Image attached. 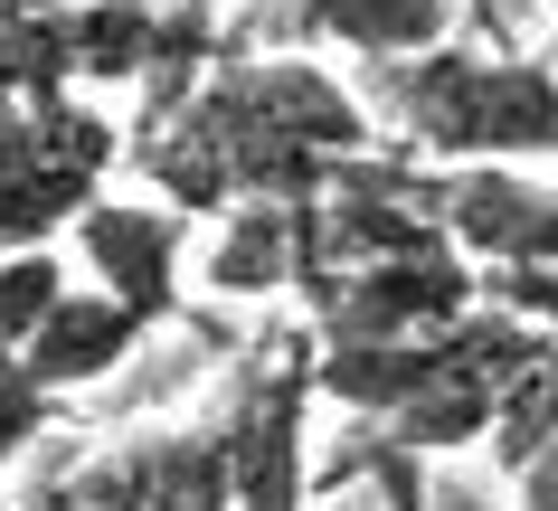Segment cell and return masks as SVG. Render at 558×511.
Wrapping results in <instances>:
<instances>
[{
  "mask_svg": "<svg viewBox=\"0 0 558 511\" xmlns=\"http://www.w3.org/2000/svg\"><path fill=\"white\" fill-rule=\"evenodd\" d=\"M369 95L388 105V133L416 161H558V66L521 48H464L445 38L426 58H379Z\"/></svg>",
  "mask_w": 558,
  "mask_h": 511,
  "instance_id": "6da1fadb",
  "label": "cell"
},
{
  "mask_svg": "<svg viewBox=\"0 0 558 511\" xmlns=\"http://www.w3.org/2000/svg\"><path fill=\"white\" fill-rule=\"evenodd\" d=\"M483 303V266L454 238H426L408 256H369V266L331 275L313 294V331L323 341H408V331H445Z\"/></svg>",
  "mask_w": 558,
  "mask_h": 511,
  "instance_id": "7a4b0ae2",
  "label": "cell"
},
{
  "mask_svg": "<svg viewBox=\"0 0 558 511\" xmlns=\"http://www.w3.org/2000/svg\"><path fill=\"white\" fill-rule=\"evenodd\" d=\"M76 266L86 284H105L114 303H133L151 331L180 323V266H190V218L180 209H143V199H95L76 218Z\"/></svg>",
  "mask_w": 558,
  "mask_h": 511,
  "instance_id": "3957f363",
  "label": "cell"
},
{
  "mask_svg": "<svg viewBox=\"0 0 558 511\" xmlns=\"http://www.w3.org/2000/svg\"><path fill=\"white\" fill-rule=\"evenodd\" d=\"M445 238L473 266H539L558 256V181H539V161H464L445 181Z\"/></svg>",
  "mask_w": 558,
  "mask_h": 511,
  "instance_id": "277c9868",
  "label": "cell"
},
{
  "mask_svg": "<svg viewBox=\"0 0 558 511\" xmlns=\"http://www.w3.org/2000/svg\"><path fill=\"white\" fill-rule=\"evenodd\" d=\"M143 331H151V323L133 313V303H114L105 284H66V294L48 303V323H38V341L20 351V361H29L38 379L66 398V389H95V379H114V369L143 351Z\"/></svg>",
  "mask_w": 558,
  "mask_h": 511,
  "instance_id": "5b68a950",
  "label": "cell"
},
{
  "mask_svg": "<svg viewBox=\"0 0 558 511\" xmlns=\"http://www.w3.org/2000/svg\"><path fill=\"white\" fill-rule=\"evenodd\" d=\"M208 294L265 303V294H294L303 284V199H236L218 218V246L199 256Z\"/></svg>",
  "mask_w": 558,
  "mask_h": 511,
  "instance_id": "8992f818",
  "label": "cell"
},
{
  "mask_svg": "<svg viewBox=\"0 0 558 511\" xmlns=\"http://www.w3.org/2000/svg\"><path fill=\"white\" fill-rule=\"evenodd\" d=\"M464 0H294V38H341L351 58H426L454 38Z\"/></svg>",
  "mask_w": 558,
  "mask_h": 511,
  "instance_id": "52a82bcc",
  "label": "cell"
},
{
  "mask_svg": "<svg viewBox=\"0 0 558 511\" xmlns=\"http://www.w3.org/2000/svg\"><path fill=\"white\" fill-rule=\"evenodd\" d=\"M558 446V331L530 351L511 379H501V407H493V436H483V454L501 464V483H521L539 454Z\"/></svg>",
  "mask_w": 558,
  "mask_h": 511,
  "instance_id": "ba28073f",
  "label": "cell"
},
{
  "mask_svg": "<svg viewBox=\"0 0 558 511\" xmlns=\"http://www.w3.org/2000/svg\"><path fill=\"white\" fill-rule=\"evenodd\" d=\"M66 284H76L66 256H48V246H0V351H29L38 323H48V303Z\"/></svg>",
  "mask_w": 558,
  "mask_h": 511,
  "instance_id": "9c48e42d",
  "label": "cell"
},
{
  "mask_svg": "<svg viewBox=\"0 0 558 511\" xmlns=\"http://www.w3.org/2000/svg\"><path fill=\"white\" fill-rule=\"evenodd\" d=\"M58 417H66L58 389H48V379L20 361V351H0V474H10V464H20V454H29Z\"/></svg>",
  "mask_w": 558,
  "mask_h": 511,
  "instance_id": "30bf717a",
  "label": "cell"
},
{
  "mask_svg": "<svg viewBox=\"0 0 558 511\" xmlns=\"http://www.w3.org/2000/svg\"><path fill=\"white\" fill-rule=\"evenodd\" d=\"M483 303H501V313L558 331V256H539V266H493V275H483Z\"/></svg>",
  "mask_w": 558,
  "mask_h": 511,
  "instance_id": "8fae6325",
  "label": "cell"
},
{
  "mask_svg": "<svg viewBox=\"0 0 558 511\" xmlns=\"http://www.w3.org/2000/svg\"><path fill=\"white\" fill-rule=\"evenodd\" d=\"M341 464H360V474H379L388 511H426V483H416V464H426V454H408V446H388L379 426H369V436H360V446L341 454Z\"/></svg>",
  "mask_w": 558,
  "mask_h": 511,
  "instance_id": "7c38bea8",
  "label": "cell"
},
{
  "mask_svg": "<svg viewBox=\"0 0 558 511\" xmlns=\"http://www.w3.org/2000/svg\"><path fill=\"white\" fill-rule=\"evenodd\" d=\"M521 511H558V446H549V454H539V464L521 474Z\"/></svg>",
  "mask_w": 558,
  "mask_h": 511,
  "instance_id": "4fadbf2b",
  "label": "cell"
},
{
  "mask_svg": "<svg viewBox=\"0 0 558 511\" xmlns=\"http://www.w3.org/2000/svg\"><path fill=\"white\" fill-rule=\"evenodd\" d=\"M29 511H86V502H76V492H58V483H48V492H38Z\"/></svg>",
  "mask_w": 558,
  "mask_h": 511,
  "instance_id": "5bb4252c",
  "label": "cell"
},
{
  "mask_svg": "<svg viewBox=\"0 0 558 511\" xmlns=\"http://www.w3.org/2000/svg\"><path fill=\"white\" fill-rule=\"evenodd\" d=\"M0 511H10V502H0Z\"/></svg>",
  "mask_w": 558,
  "mask_h": 511,
  "instance_id": "9a60e30c",
  "label": "cell"
},
{
  "mask_svg": "<svg viewBox=\"0 0 558 511\" xmlns=\"http://www.w3.org/2000/svg\"><path fill=\"white\" fill-rule=\"evenodd\" d=\"M228 511H236V502H228Z\"/></svg>",
  "mask_w": 558,
  "mask_h": 511,
  "instance_id": "2e32d148",
  "label": "cell"
}]
</instances>
